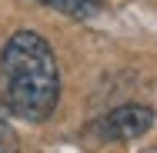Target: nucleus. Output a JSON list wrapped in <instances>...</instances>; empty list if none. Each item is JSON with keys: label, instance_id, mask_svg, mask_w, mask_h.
Wrapping results in <instances>:
<instances>
[{"label": "nucleus", "instance_id": "nucleus-1", "mask_svg": "<svg viewBox=\"0 0 157 153\" xmlns=\"http://www.w3.org/2000/svg\"><path fill=\"white\" fill-rule=\"evenodd\" d=\"M0 93L13 117L44 123L60 100V70L50 43L33 30H17L0 53Z\"/></svg>", "mask_w": 157, "mask_h": 153}, {"label": "nucleus", "instance_id": "nucleus-2", "mask_svg": "<svg viewBox=\"0 0 157 153\" xmlns=\"http://www.w3.org/2000/svg\"><path fill=\"white\" fill-rule=\"evenodd\" d=\"M154 123V110L151 107H140V103H127L110 110L107 117L97 120V137L104 140H134L140 133H147Z\"/></svg>", "mask_w": 157, "mask_h": 153}, {"label": "nucleus", "instance_id": "nucleus-3", "mask_svg": "<svg viewBox=\"0 0 157 153\" xmlns=\"http://www.w3.org/2000/svg\"><path fill=\"white\" fill-rule=\"evenodd\" d=\"M40 3L60 10V13L74 17V20H90V17H97L104 10V0H40Z\"/></svg>", "mask_w": 157, "mask_h": 153}, {"label": "nucleus", "instance_id": "nucleus-4", "mask_svg": "<svg viewBox=\"0 0 157 153\" xmlns=\"http://www.w3.org/2000/svg\"><path fill=\"white\" fill-rule=\"evenodd\" d=\"M0 153H20V137L13 133L10 123L0 120Z\"/></svg>", "mask_w": 157, "mask_h": 153}]
</instances>
